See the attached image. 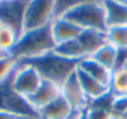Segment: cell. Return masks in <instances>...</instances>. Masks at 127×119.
<instances>
[{"label":"cell","instance_id":"1","mask_svg":"<svg viewBox=\"0 0 127 119\" xmlns=\"http://www.w3.org/2000/svg\"><path fill=\"white\" fill-rule=\"evenodd\" d=\"M54 47L56 43L53 41L48 26L35 31L22 32L11 56L15 57L19 62L30 61L49 52H53Z\"/></svg>","mask_w":127,"mask_h":119},{"label":"cell","instance_id":"2","mask_svg":"<svg viewBox=\"0 0 127 119\" xmlns=\"http://www.w3.org/2000/svg\"><path fill=\"white\" fill-rule=\"evenodd\" d=\"M62 17L68 19L82 30L106 31L107 29L104 1H77Z\"/></svg>","mask_w":127,"mask_h":119},{"label":"cell","instance_id":"3","mask_svg":"<svg viewBox=\"0 0 127 119\" xmlns=\"http://www.w3.org/2000/svg\"><path fill=\"white\" fill-rule=\"evenodd\" d=\"M24 62L31 63L38 71L42 79L57 83L59 86H62L65 79L72 73L75 72L77 65H78V62L65 60L56 55L54 52H49L38 58H33V60L24 61Z\"/></svg>","mask_w":127,"mask_h":119},{"label":"cell","instance_id":"4","mask_svg":"<svg viewBox=\"0 0 127 119\" xmlns=\"http://www.w3.org/2000/svg\"><path fill=\"white\" fill-rule=\"evenodd\" d=\"M10 79L0 84V111L17 118H38V113L31 107L29 99L12 88Z\"/></svg>","mask_w":127,"mask_h":119},{"label":"cell","instance_id":"5","mask_svg":"<svg viewBox=\"0 0 127 119\" xmlns=\"http://www.w3.org/2000/svg\"><path fill=\"white\" fill-rule=\"evenodd\" d=\"M54 19V0L27 1L24 17V32L48 27Z\"/></svg>","mask_w":127,"mask_h":119},{"label":"cell","instance_id":"6","mask_svg":"<svg viewBox=\"0 0 127 119\" xmlns=\"http://www.w3.org/2000/svg\"><path fill=\"white\" fill-rule=\"evenodd\" d=\"M12 88L22 97H31L42 83V77L38 71L29 62H20L15 73L11 77Z\"/></svg>","mask_w":127,"mask_h":119},{"label":"cell","instance_id":"7","mask_svg":"<svg viewBox=\"0 0 127 119\" xmlns=\"http://www.w3.org/2000/svg\"><path fill=\"white\" fill-rule=\"evenodd\" d=\"M27 1L25 0H1L0 4V24L24 32V17Z\"/></svg>","mask_w":127,"mask_h":119},{"label":"cell","instance_id":"8","mask_svg":"<svg viewBox=\"0 0 127 119\" xmlns=\"http://www.w3.org/2000/svg\"><path fill=\"white\" fill-rule=\"evenodd\" d=\"M61 93H62V97L73 108V111L79 112V113L86 111V108L89 106V101L85 97L84 91L78 79L77 70L74 73H72L63 82V84L61 86Z\"/></svg>","mask_w":127,"mask_h":119},{"label":"cell","instance_id":"9","mask_svg":"<svg viewBox=\"0 0 127 119\" xmlns=\"http://www.w3.org/2000/svg\"><path fill=\"white\" fill-rule=\"evenodd\" d=\"M49 30L56 46L78 39L83 32L79 26H77L65 17H54L49 25Z\"/></svg>","mask_w":127,"mask_h":119},{"label":"cell","instance_id":"10","mask_svg":"<svg viewBox=\"0 0 127 119\" xmlns=\"http://www.w3.org/2000/svg\"><path fill=\"white\" fill-rule=\"evenodd\" d=\"M61 96H62V93H61L59 84L43 79L41 86L37 88V91L27 99H29V103L31 104V107L38 113L41 109L47 107L48 104H51L53 101H56Z\"/></svg>","mask_w":127,"mask_h":119},{"label":"cell","instance_id":"11","mask_svg":"<svg viewBox=\"0 0 127 119\" xmlns=\"http://www.w3.org/2000/svg\"><path fill=\"white\" fill-rule=\"evenodd\" d=\"M75 113L79 112L73 111L69 103L61 96L38 112V119H73Z\"/></svg>","mask_w":127,"mask_h":119},{"label":"cell","instance_id":"12","mask_svg":"<svg viewBox=\"0 0 127 119\" xmlns=\"http://www.w3.org/2000/svg\"><path fill=\"white\" fill-rule=\"evenodd\" d=\"M77 68L80 70L82 72H84L85 75H88L89 77L96 79L97 82L110 87L112 71H110V70L105 68L104 66H101L100 63H97L94 58L85 57L83 60H80L78 62V65H77Z\"/></svg>","mask_w":127,"mask_h":119},{"label":"cell","instance_id":"13","mask_svg":"<svg viewBox=\"0 0 127 119\" xmlns=\"http://www.w3.org/2000/svg\"><path fill=\"white\" fill-rule=\"evenodd\" d=\"M104 7L106 12L107 27L127 25V1H104Z\"/></svg>","mask_w":127,"mask_h":119},{"label":"cell","instance_id":"14","mask_svg":"<svg viewBox=\"0 0 127 119\" xmlns=\"http://www.w3.org/2000/svg\"><path fill=\"white\" fill-rule=\"evenodd\" d=\"M77 76H78L80 86L84 91V94L88 98L89 103L104 97L107 93H110V87L109 86H105V84L97 82L96 79L89 77L88 75H85L84 72H82L78 68H77Z\"/></svg>","mask_w":127,"mask_h":119},{"label":"cell","instance_id":"15","mask_svg":"<svg viewBox=\"0 0 127 119\" xmlns=\"http://www.w3.org/2000/svg\"><path fill=\"white\" fill-rule=\"evenodd\" d=\"M78 40L83 47L85 57H91L101 46L106 43L105 31L97 30H83Z\"/></svg>","mask_w":127,"mask_h":119},{"label":"cell","instance_id":"16","mask_svg":"<svg viewBox=\"0 0 127 119\" xmlns=\"http://www.w3.org/2000/svg\"><path fill=\"white\" fill-rule=\"evenodd\" d=\"M53 52L65 60L73 61V62H79L80 60L85 58V53L83 51V47L79 42V40H72L61 45H57L53 50Z\"/></svg>","mask_w":127,"mask_h":119},{"label":"cell","instance_id":"17","mask_svg":"<svg viewBox=\"0 0 127 119\" xmlns=\"http://www.w3.org/2000/svg\"><path fill=\"white\" fill-rule=\"evenodd\" d=\"M117 55H119V50L106 42L91 56V58H94L97 63H100L105 68L114 71L117 65Z\"/></svg>","mask_w":127,"mask_h":119},{"label":"cell","instance_id":"18","mask_svg":"<svg viewBox=\"0 0 127 119\" xmlns=\"http://www.w3.org/2000/svg\"><path fill=\"white\" fill-rule=\"evenodd\" d=\"M20 36L21 34L15 29L0 24V50L6 55H11L20 40Z\"/></svg>","mask_w":127,"mask_h":119},{"label":"cell","instance_id":"19","mask_svg":"<svg viewBox=\"0 0 127 119\" xmlns=\"http://www.w3.org/2000/svg\"><path fill=\"white\" fill-rule=\"evenodd\" d=\"M110 92L114 96L127 97V70L115 68L111 73Z\"/></svg>","mask_w":127,"mask_h":119},{"label":"cell","instance_id":"20","mask_svg":"<svg viewBox=\"0 0 127 119\" xmlns=\"http://www.w3.org/2000/svg\"><path fill=\"white\" fill-rule=\"evenodd\" d=\"M106 42L116 47L117 50L127 48V25L125 26H110L105 31Z\"/></svg>","mask_w":127,"mask_h":119},{"label":"cell","instance_id":"21","mask_svg":"<svg viewBox=\"0 0 127 119\" xmlns=\"http://www.w3.org/2000/svg\"><path fill=\"white\" fill-rule=\"evenodd\" d=\"M19 63L20 62L11 55H6L0 58V84L12 77Z\"/></svg>","mask_w":127,"mask_h":119},{"label":"cell","instance_id":"22","mask_svg":"<svg viewBox=\"0 0 127 119\" xmlns=\"http://www.w3.org/2000/svg\"><path fill=\"white\" fill-rule=\"evenodd\" d=\"M111 112L117 119H124L125 117H127V97L115 96Z\"/></svg>","mask_w":127,"mask_h":119},{"label":"cell","instance_id":"23","mask_svg":"<svg viewBox=\"0 0 127 119\" xmlns=\"http://www.w3.org/2000/svg\"><path fill=\"white\" fill-rule=\"evenodd\" d=\"M85 116L88 119H117L111 111L94 107H88L85 111Z\"/></svg>","mask_w":127,"mask_h":119},{"label":"cell","instance_id":"24","mask_svg":"<svg viewBox=\"0 0 127 119\" xmlns=\"http://www.w3.org/2000/svg\"><path fill=\"white\" fill-rule=\"evenodd\" d=\"M0 119H17V117H15V116H12L10 113L0 111Z\"/></svg>","mask_w":127,"mask_h":119},{"label":"cell","instance_id":"25","mask_svg":"<svg viewBox=\"0 0 127 119\" xmlns=\"http://www.w3.org/2000/svg\"><path fill=\"white\" fill-rule=\"evenodd\" d=\"M73 119H88V118L85 116V112H82V113H75V116L73 117Z\"/></svg>","mask_w":127,"mask_h":119},{"label":"cell","instance_id":"26","mask_svg":"<svg viewBox=\"0 0 127 119\" xmlns=\"http://www.w3.org/2000/svg\"><path fill=\"white\" fill-rule=\"evenodd\" d=\"M4 56H6V53H4V52L0 50V58H1V57H4Z\"/></svg>","mask_w":127,"mask_h":119},{"label":"cell","instance_id":"27","mask_svg":"<svg viewBox=\"0 0 127 119\" xmlns=\"http://www.w3.org/2000/svg\"><path fill=\"white\" fill-rule=\"evenodd\" d=\"M121 68H125V70H127V61L125 62V63H124V66H122Z\"/></svg>","mask_w":127,"mask_h":119},{"label":"cell","instance_id":"28","mask_svg":"<svg viewBox=\"0 0 127 119\" xmlns=\"http://www.w3.org/2000/svg\"><path fill=\"white\" fill-rule=\"evenodd\" d=\"M17 119H38V118H17Z\"/></svg>","mask_w":127,"mask_h":119},{"label":"cell","instance_id":"29","mask_svg":"<svg viewBox=\"0 0 127 119\" xmlns=\"http://www.w3.org/2000/svg\"><path fill=\"white\" fill-rule=\"evenodd\" d=\"M124 119H127V117H125V118H124Z\"/></svg>","mask_w":127,"mask_h":119},{"label":"cell","instance_id":"30","mask_svg":"<svg viewBox=\"0 0 127 119\" xmlns=\"http://www.w3.org/2000/svg\"><path fill=\"white\" fill-rule=\"evenodd\" d=\"M0 4H1V0H0Z\"/></svg>","mask_w":127,"mask_h":119}]
</instances>
